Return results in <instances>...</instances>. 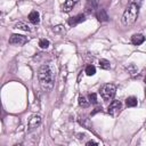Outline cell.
<instances>
[{
    "label": "cell",
    "instance_id": "9a60e30c",
    "mask_svg": "<svg viewBox=\"0 0 146 146\" xmlns=\"http://www.w3.org/2000/svg\"><path fill=\"white\" fill-rule=\"evenodd\" d=\"M99 67L103 68V70H110L111 67V64L107 59H100L99 60Z\"/></svg>",
    "mask_w": 146,
    "mask_h": 146
},
{
    "label": "cell",
    "instance_id": "5b68a950",
    "mask_svg": "<svg viewBox=\"0 0 146 146\" xmlns=\"http://www.w3.org/2000/svg\"><path fill=\"white\" fill-rule=\"evenodd\" d=\"M121 106H122V104L120 100H113L107 108L108 114H111L112 116H116L121 111Z\"/></svg>",
    "mask_w": 146,
    "mask_h": 146
},
{
    "label": "cell",
    "instance_id": "9c48e42d",
    "mask_svg": "<svg viewBox=\"0 0 146 146\" xmlns=\"http://www.w3.org/2000/svg\"><path fill=\"white\" fill-rule=\"evenodd\" d=\"M78 2H79V0H65L64 5H63V7H62V10H63L64 13H70V11L74 8V6H75Z\"/></svg>",
    "mask_w": 146,
    "mask_h": 146
},
{
    "label": "cell",
    "instance_id": "603a6c76",
    "mask_svg": "<svg viewBox=\"0 0 146 146\" xmlns=\"http://www.w3.org/2000/svg\"><path fill=\"white\" fill-rule=\"evenodd\" d=\"M97 112H102V107H97V108H95V111L91 112V115H94V114L97 113Z\"/></svg>",
    "mask_w": 146,
    "mask_h": 146
},
{
    "label": "cell",
    "instance_id": "7a4b0ae2",
    "mask_svg": "<svg viewBox=\"0 0 146 146\" xmlns=\"http://www.w3.org/2000/svg\"><path fill=\"white\" fill-rule=\"evenodd\" d=\"M138 14H139V5L137 3H130L127 6L125 10L123 11L122 14V24L125 25V26H129V25H132L137 18H138Z\"/></svg>",
    "mask_w": 146,
    "mask_h": 146
},
{
    "label": "cell",
    "instance_id": "cb8c5ba5",
    "mask_svg": "<svg viewBox=\"0 0 146 146\" xmlns=\"http://www.w3.org/2000/svg\"><path fill=\"white\" fill-rule=\"evenodd\" d=\"M90 145H98V143L97 141H94V140H90V141L87 143V146H90Z\"/></svg>",
    "mask_w": 146,
    "mask_h": 146
},
{
    "label": "cell",
    "instance_id": "ac0fdd59",
    "mask_svg": "<svg viewBox=\"0 0 146 146\" xmlns=\"http://www.w3.org/2000/svg\"><path fill=\"white\" fill-rule=\"evenodd\" d=\"M79 121H80V123H81L82 125H84L87 129L91 130V125H90V123H89V120H88L87 117H84V116H83V117H80V120H79Z\"/></svg>",
    "mask_w": 146,
    "mask_h": 146
},
{
    "label": "cell",
    "instance_id": "8992f818",
    "mask_svg": "<svg viewBox=\"0 0 146 146\" xmlns=\"http://www.w3.org/2000/svg\"><path fill=\"white\" fill-rule=\"evenodd\" d=\"M41 123V116L38 115V114H34L30 117L29 122H27V127H29V130H34L35 128H38Z\"/></svg>",
    "mask_w": 146,
    "mask_h": 146
},
{
    "label": "cell",
    "instance_id": "484cf974",
    "mask_svg": "<svg viewBox=\"0 0 146 146\" xmlns=\"http://www.w3.org/2000/svg\"><path fill=\"white\" fill-rule=\"evenodd\" d=\"M144 81H145V83H146V76H145V80H144Z\"/></svg>",
    "mask_w": 146,
    "mask_h": 146
},
{
    "label": "cell",
    "instance_id": "52a82bcc",
    "mask_svg": "<svg viewBox=\"0 0 146 146\" xmlns=\"http://www.w3.org/2000/svg\"><path fill=\"white\" fill-rule=\"evenodd\" d=\"M99 0H87L86 2V11L87 13H94L96 9H98Z\"/></svg>",
    "mask_w": 146,
    "mask_h": 146
},
{
    "label": "cell",
    "instance_id": "7c38bea8",
    "mask_svg": "<svg viewBox=\"0 0 146 146\" xmlns=\"http://www.w3.org/2000/svg\"><path fill=\"white\" fill-rule=\"evenodd\" d=\"M96 15H97V18L99 22H107L108 21V15H107L105 9H98Z\"/></svg>",
    "mask_w": 146,
    "mask_h": 146
},
{
    "label": "cell",
    "instance_id": "6da1fadb",
    "mask_svg": "<svg viewBox=\"0 0 146 146\" xmlns=\"http://www.w3.org/2000/svg\"><path fill=\"white\" fill-rule=\"evenodd\" d=\"M38 79L40 87L43 91L46 92L51 91L55 83V73L49 64H43L40 66L38 71Z\"/></svg>",
    "mask_w": 146,
    "mask_h": 146
},
{
    "label": "cell",
    "instance_id": "d6986e66",
    "mask_svg": "<svg viewBox=\"0 0 146 146\" xmlns=\"http://www.w3.org/2000/svg\"><path fill=\"white\" fill-rule=\"evenodd\" d=\"M39 47H40L41 49H47V48L49 47V41H48L47 39H40V41H39Z\"/></svg>",
    "mask_w": 146,
    "mask_h": 146
},
{
    "label": "cell",
    "instance_id": "2e32d148",
    "mask_svg": "<svg viewBox=\"0 0 146 146\" xmlns=\"http://www.w3.org/2000/svg\"><path fill=\"white\" fill-rule=\"evenodd\" d=\"M16 29H19V30H23V31H31L30 26H29L27 24L23 23V22H18V23L16 24Z\"/></svg>",
    "mask_w": 146,
    "mask_h": 146
},
{
    "label": "cell",
    "instance_id": "44dd1931",
    "mask_svg": "<svg viewBox=\"0 0 146 146\" xmlns=\"http://www.w3.org/2000/svg\"><path fill=\"white\" fill-rule=\"evenodd\" d=\"M128 72H129L131 75H133V74H136V73H137V67H136L133 64H131V65H129V66H128Z\"/></svg>",
    "mask_w": 146,
    "mask_h": 146
},
{
    "label": "cell",
    "instance_id": "8fae6325",
    "mask_svg": "<svg viewBox=\"0 0 146 146\" xmlns=\"http://www.w3.org/2000/svg\"><path fill=\"white\" fill-rule=\"evenodd\" d=\"M29 21L33 24H38L39 21H40V15L36 10H32L30 14H29Z\"/></svg>",
    "mask_w": 146,
    "mask_h": 146
},
{
    "label": "cell",
    "instance_id": "7402d4cb",
    "mask_svg": "<svg viewBox=\"0 0 146 146\" xmlns=\"http://www.w3.org/2000/svg\"><path fill=\"white\" fill-rule=\"evenodd\" d=\"M89 102L91 103V104H97V95L96 94H90L89 95Z\"/></svg>",
    "mask_w": 146,
    "mask_h": 146
},
{
    "label": "cell",
    "instance_id": "e0dca14e",
    "mask_svg": "<svg viewBox=\"0 0 146 146\" xmlns=\"http://www.w3.org/2000/svg\"><path fill=\"white\" fill-rule=\"evenodd\" d=\"M95 73H96V67H95L94 65H88V66L86 67V74H87V75L91 76V75H94Z\"/></svg>",
    "mask_w": 146,
    "mask_h": 146
},
{
    "label": "cell",
    "instance_id": "277c9868",
    "mask_svg": "<svg viewBox=\"0 0 146 146\" xmlns=\"http://www.w3.org/2000/svg\"><path fill=\"white\" fill-rule=\"evenodd\" d=\"M27 42V38L22 34H13L9 38V43L15 44V46H23Z\"/></svg>",
    "mask_w": 146,
    "mask_h": 146
},
{
    "label": "cell",
    "instance_id": "30bf717a",
    "mask_svg": "<svg viewBox=\"0 0 146 146\" xmlns=\"http://www.w3.org/2000/svg\"><path fill=\"white\" fill-rule=\"evenodd\" d=\"M144 41H145V36H144L143 34H140V33L133 34V35L131 36V43L135 44V46H139V44H141Z\"/></svg>",
    "mask_w": 146,
    "mask_h": 146
},
{
    "label": "cell",
    "instance_id": "d4e9b609",
    "mask_svg": "<svg viewBox=\"0 0 146 146\" xmlns=\"http://www.w3.org/2000/svg\"><path fill=\"white\" fill-rule=\"evenodd\" d=\"M129 2H130V3H137V5H140L141 0H129Z\"/></svg>",
    "mask_w": 146,
    "mask_h": 146
},
{
    "label": "cell",
    "instance_id": "4fadbf2b",
    "mask_svg": "<svg viewBox=\"0 0 146 146\" xmlns=\"http://www.w3.org/2000/svg\"><path fill=\"white\" fill-rule=\"evenodd\" d=\"M125 104H127L128 107H135V106L137 105V98L133 97V96L128 97V98L125 99Z\"/></svg>",
    "mask_w": 146,
    "mask_h": 146
},
{
    "label": "cell",
    "instance_id": "ffe728a7",
    "mask_svg": "<svg viewBox=\"0 0 146 146\" xmlns=\"http://www.w3.org/2000/svg\"><path fill=\"white\" fill-rule=\"evenodd\" d=\"M54 32L55 33H59V32H62V33H64L65 32V29H64V26L63 25H57V26H54Z\"/></svg>",
    "mask_w": 146,
    "mask_h": 146
},
{
    "label": "cell",
    "instance_id": "ba28073f",
    "mask_svg": "<svg viewBox=\"0 0 146 146\" xmlns=\"http://www.w3.org/2000/svg\"><path fill=\"white\" fill-rule=\"evenodd\" d=\"M84 21H86L84 14H79V15L73 16V17H71V18L68 19V25L74 26V25H78V24H80V23H82V22H84Z\"/></svg>",
    "mask_w": 146,
    "mask_h": 146
},
{
    "label": "cell",
    "instance_id": "4316f807",
    "mask_svg": "<svg viewBox=\"0 0 146 146\" xmlns=\"http://www.w3.org/2000/svg\"><path fill=\"white\" fill-rule=\"evenodd\" d=\"M145 94H146V90H145Z\"/></svg>",
    "mask_w": 146,
    "mask_h": 146
},
{
    "label": "cell",
    "instance_id": "3957f363",
    "mask_svg": "<svg viewBox=\"0 0 146 146\" xmlns=\"http://www.w3.org/2000/svg\"><path fill=\"white\" fill-rule=\"evenodd\" d=\"M99 92H100V96H102V98H103L104 100L110 102V100H112V99L114 98L115 92H116V88H115V86L112 84V83H106V84H104V86L100 88Z\"/></svg>",
    "mask_w": 146,
    "mask_h": 146
},
{
    "label": "cell",
    "instance_id": "5bb4252c",
    "mask_svg": "<svg viewBox=\"0 0 146 146\" xmlns=\"http://www.w3.org/2000/svg\"><path fill=\"white\" fill-rule=\"evenodd\" d=\"M79 105H80L81 107L86 108V107H88V106L90 105V102H89L84 96H80V97H79Z\"/></svg>",
    "mask_w": 146,
    "mask_h": 146
}]
</instances>
